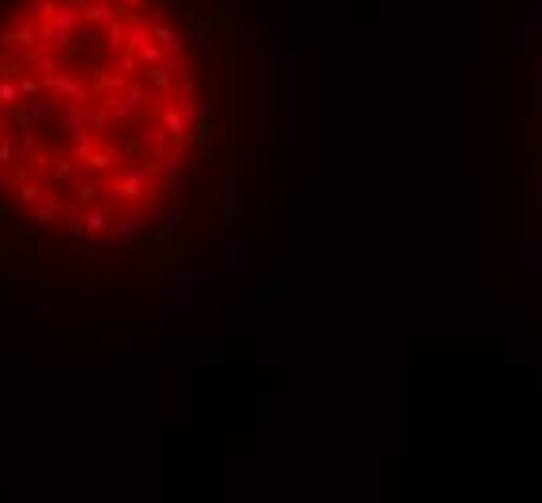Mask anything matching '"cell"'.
I'll list each match as a JSON object with an SVG mask.
<instances>
[{
  "label": "cell",
  "mask_w": 542,
  "mask_h": 503,
  "mask_svg": "<svg viewBox=\"0 0 542 503\" xmlns=\"http://www.w3.org/2000/svg\"><path fill=\"white\" fill-rule=\"evenodd\" d=\"M86 20H93V23H113V20H117V8H113V0H89Z\"/></svg>",
  "instance_id": "cell-1"
},
{
  "label": "cell",
  "mask_w": 542,
  "mask_h": 503,
  "mask_svg": "<svg viewBox=\"0 0 542 503\" xmlns=\"http://www.w3.org/2000/svg\"><path fill=\"white\" fill-rule=\"evenodd\" d=\"M124 35H128V31H124V20L117 16V20L108 23V31H105V47L108 50H120V47H124Z\"/></svg>",
  "instance_id": "cell-2"
},
{
  "label": "cell",
  "mask_w": 542,
  "mask_h": 503,
  "mask_svg": "<svg viewBox=\"0 0 542 503\" xmlns=\"http://www.w3.org/2000/svg\"><path fill=\"white\" fill-rule=\"evenodd\" d=\"M190 50H194V55H206V50H209V31L206 28L190 31Z\"/></svg>",
  "instance_id": "cell-3"
},
{
  "label": "cell",
  "mask_w": 542,
  "mask_h": 503,
  "mask_svg": "<svg viewBox=\"0 0 542 503\" xmlns=\"http://www.w3.org/2000/svg\"><path fill=\"white\" fill-rule=\"evenodd\" d=\"M0 101H16V86H0Z\"/></svg>",
  "instance_id": "cell-4"
},
{
  "label": "cell",
  "mask_w": 542,
  "mask_h": 503,
  "mask_svg": "<svg viewBox=\"0 0 542 503\" xmlns=\"http://www.w3.org/2000/svg\"><path fill=\"white\" fill-rule=\"evenodd\" d=\"M4 66H8V59H4V55H0V74H4Z\"/></svg>",
  "instance_id": "cell-5"
},
{
  "label": "cell",
  "mask_w": 542,
  "mask_h": 503,
  "mask_svg": "<svg viewBox=\"0 0 542 503\" xmlns=\"http://www.w3.org/2000/svg\"><path fill=\"white\" fill-rule=\"evenodd\" d=\"M31 4H35V8H43V0H31Z\"/></svg>",
  "instance_id": "cell-6"
},
{
  "label": "cell",
  "mask_w": 542,
  "mask_h": 503,
  "mask_svg": "<svg viewBox=\"0 0 542 503\" xmlns=\"http://www.w3.org/2000/svg\"><path fill=\"white\" fill-rule=\"evenodd\" d=\"M124 4H139V0H124Z\"/></svg>",
  "instance_id": "cell-7"
}]
</instances>
